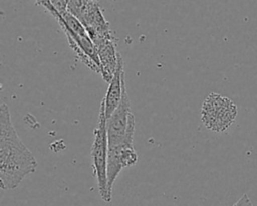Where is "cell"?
<instances>
[{
  "mask_svg": "<svg viewBox=\"0 0 257 206\" xmlns=\"http://www.w3.org/2000/svg\"><path fill=\"white\" fill-rule=\"evenodd\" d=\"M98 58L101 65V76L105 82L112 79L117 67L118 52L115 48V39H104L95 44Z\"/></svg>",
  "mask_w": 257,
  "mask_h": 206,
  "instance_id": "52a82bcc",
  "label": "cell"
},
{
  "mask_svg": "<svg viewBox=\"0 0 257 206\" xmlns=\"http://www.w3.org/2000/svg\"><path fill=\"white\" fill-rule=\"evenodd\" d=\"M37 167L32 153L22 143L14 129L9 108L0 107V182L3 190L18 187L21 181Z\"/></svg>",
  "mask_w": 257,
  "mask_h": 206,
  "instance_id": "6da1fadb",
  "label": "cell"
},
{
  "mask_svg": "<svg viewBox=\"0 0 257 206\" xmlns=\"http://www.w3.org/2000/svg\"><path fill=\"white\" fill-rule=\"evenodd\" d=\"M123 66L124 65H123L122 56L118 52V62H117L116 70L113 74L112 79L108 83L106 93L101 101L104 107V114L106 119H108L116 110V108L120 104V100L123 94V89L125 86V75H124Z\"/></svg>",
  "mask_w": 257,
  "mask_h": 206,
  "instance_id": "8992f818",
  "label": "cell"
},
{
  "mask_svg": "<svg viewBox=\"0 0 257 206\" xmlns=\"http://www.w3.org/2000/svg\"><path fill=\"white\" fill-rule=\"evenodd\" d=\"M233 206H253V203L247 194H243Z\"/></svg>",
  "mask_w": 257,
  "mask_h": 206,
  "instance_id": "ba28073f",
  "label": "cell"
},
{
  "mask_svg": "<svg viewBox=\"0 0 257 206\" xmlns=\"http://www.w3.org/2000/svg\"><path fill=\"white\" fill-rule=\"evenodd\" d=\"M49 1L53 4V6H54L60 13H62V12H64V11L67 10V4H66L63 0H49Z\"/></svg>",
  "mask_w": 257,
  "mask_h": 206,
  "instance_id": "9c48e42d",
  "label": "cell"
},
{
  "mask_svg": "<svg viewBox=\"0 0 257 206\" xmlns=\"http://www.w3.org/2000/svg\"><path fill=\"white\" fill-rule=\"evenodd\" d=\"M237 114V106L232 99L220 93L211 92L203 101L201 121L208 130L222 133L234 123Z\"/></svg>",
  "mask_w": 257,
  "mask_h": 206,
  "instance_id": "3957f363",
  "label": "cell"
},
{
  "mask_svg": "<svg viewBox=\"0 0 257 206\" xmlns=\"http://www.w3.org/2000/svg\"><path fill=\"white\" fill-rule=\"evenodd\" d=\"M94 139L90 149V155L92 160L93 175L96 179L98 192L101 199L109 203L111 201V195L107 189V132H106V118L104 114L103 104H100L99 116L97 127L93 131Z\"/></svg>",
  "mask_w": 257,
  "mask_h": 206,
  "instance_id": "7a4b0ae2",
  "label": "cell"
},
{
  "mask_svg": "<svg viewBox=\"0 0 257 206\" xmlns=\"http://www.w3.org/2000/svg\"><path fill=\"white\" fill-rule=\"evenodd\" d=\"M135 127V117L131 111L130 98L126 86H124L120 104L113 114L106 119L107 146L113 147L122 143L133 142Z\"/></svg>",
  "mask_w": 257,
  "mask_h": 206,
  "instance_id": "277c9868",
  "label": "cell"
},
{
  "mask_svg": "<svg viewBox=\"0 0 257 206\" xmlns=\"http://www.w3.org/2000/svg\"><path fill=\"white\" fill-rule=\"evenodd\" d=\"M138 162V154L133 142L108 147L107 151V189L112 193V186L123 168L131 167Z\"/></svg>",
  "mask_w": 257,
  "mask_h": 206,
  "instance_id": "5b68a950",
  "label": "cell"
}]
</instances>
